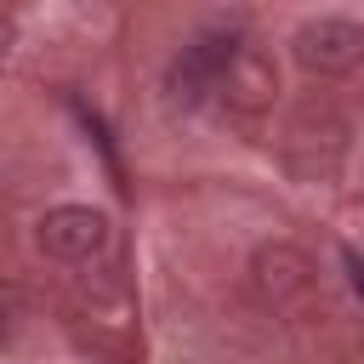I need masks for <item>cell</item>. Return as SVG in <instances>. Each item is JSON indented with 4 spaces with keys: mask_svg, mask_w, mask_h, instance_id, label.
<instances>
[{
    "mask_svg": "<svg viewBox=\"0 0 364 364\" xmlns=\"http://www.w3.org/2000/svg\"><path fill=\"white\" fill-rule=\"evenodd\" d=\"M40 239H46V250H57V256H85V250L102 245V216H97V210H51V216L40 222Z\"/></svg>",
    "mask_w": 364,
    "mask_h": 364,
    "instance_id": "obj_1",
    "label": "cell"
},
{
    "mask_svg": "<svg viewBox=\"0 0 364 364\" xmlns=\"http://www.w3.org/2000/svg\"><path fill=\"white\" fill-rule=\"evenodd\" d=\"M347 273H353V290L364 296V262H358V256H347Z\"/></svg>",
    "mask_w": 364,
    "mask_h": 364,
    "instance_id": "obj_2",
    "label": "cell"
}]
</instances>
